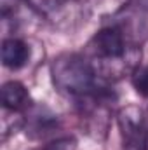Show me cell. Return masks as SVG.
<instances>
[{
  "label": "cell",
  "instance_id": "obj_1",
  "mask_svg": "<svg viewBox=\"0 0 148 150\" xmlns=\"http://www.w3.org/2000/svg\"><path fill=\"white\" fill-rule=\"evenodd\" d=\"M51 79L61 94L75 98L77 101L108 87L103 84L92 61L75 52H65L54 58L51 65Z\"/></svg>",
  "mask_w": 148,
  "mask_h": 150
},
{
  "label": "cell",
  "instance_id": "obj_2",
  "mask_svg": "<svg viewBox=\"0 0 148 150\" xmlns=\"http://www.w3.org/2000/svg\"><path fill=\"white\" fill-rule=\"evenodd\" d=\"M122 150H148L145 112L136 105H125L117 112Z\"/></svg>",
  "mask_w": 148,
  "mask_h": 150
},
{
  "label": "cell",
  "instance_id": "obj_3",
  "mask_svg": "<svg viewBox=\"0 0 148 150\" xmlns=\"http://www.w3.org/2000/svg\"><path fill=\"white\" fill-rule=\"evenodd\" d=\"M0 98H2V107L7 112L25 113L32 108V96L26 89L25 84L18 80H9L2 86L0 89Z\"/></svg>",
  "mask_w": 148,
  "mask_h": 150
},
{
  "label": "cell",
  "instance_id": "obj_4",
  "mask_svg": "<svg viewBox=\"0 0 148 150\" xmlns=\"http://www.w3.org/2000/svg\"><path fill=\"white\" fill-rule=\"evenodd\" d=\"M0 56H2V65L9 70H19L23 68L32 56L30 45L18 37H5L2 40V49H0Z\"/></svg>",
  "mask_w": 148,
  "mask_h": 150
},
{
  "label": "cell",
  "instance_id": "obj_5",
  "mask_svg": "<svg viewBox=\"0 0 148 150\" xmlns=\"http://www.w3.org/2000/svg\"><path fill=\"white\" fill-rule=\"evenodd\" d=\"M28 122H30V127L32 131H35L38 136L45 134V133H51V129L54 126H58V120H56V115L49 112L47 108H38L37 112L32 115V119L28 117ZM30 131V133H32Z\"/></svg>",
  "mask_w": 148,
  "mask_h": 150
},
{
  "label": "cell",
  "instance_id": "obj_6",
  "mask_svg": "<svg viewBox=\"0 0 148 150\" xmlns=\"http://www.w3.org/2000/svg\"><path fill=\"white\" fill-rule=\"evenodd\" d=\"M131 84L140 96L148 98V65H140L131 74Z\"/></svg>",
  "mask_w": 148,
  "mask_h": 150
},
{
  "label": "cell",
  "instance_id": "obj_7",
  "mask_svg": "<svg viewBox=\"0 0 148 150\" xmlns=\"http://www.w3.org/2000/svg\"><path fill=\"white\" fill-rule=\"evenodd\" d=\"M42 150H77V140L73 136H63V138L52 140L45 149Z\"/></svg>",
  "mask_w": 148,
  "mask_h": 150
},
{
  "label": "cell",
  "instance_id": "obj_8",
  "mask_svg": "<svg viewBox=\"0 0 148 150\" xmlns=\"http://www.w3.org/2000/svg\"><path fill=\"white\" fill-rule=\"evenodd\" d=\"M23 0H0V14H2V19H7L11 14H14L16 7Z\"/></svg>",
  "mask_w": 148,
  "mask_h": 150
},
{
  "label": "cell",
  "instance_id": "obj_9",
  "mask_svg": "<svg viewBox=\"0 0 148 150\" xmlns=\"http://www.w3.org/2000/svg\"><path fill=\"white\" fill-rule=\"evenodd\" d=\"M145 126H147V133H148V108H147V112H145Z\"/></svg>",
  "mask_w": 148,
  "mask_h": 150
}]
</instances>
